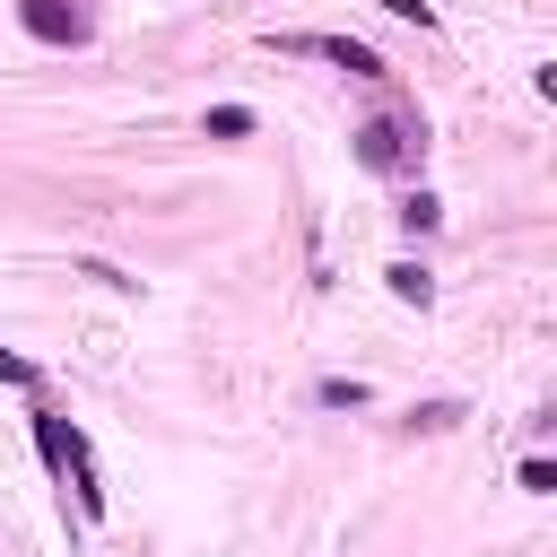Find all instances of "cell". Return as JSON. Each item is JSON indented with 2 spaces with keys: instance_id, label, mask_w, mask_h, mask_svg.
<instances>
[{
  "instance_id": "cell-1",
  "label": "cell",
  "mask_w": 557,
  "mask_h": 557,
  "mask_svg": "<svg viewBox=\"0 0 557 557\" xmlns=\"http://www.w3.org/2000/svg\"><path fill=\"white\" fill-rule=\"evenodd\" d=\"M418 157H426V131H418V122H392V113L357 122V165H374V174H400V165H418Z\"/></svg>"
},
{
  "instance_id": "cell-2",
  "label": "cell",
  "mask_w": 557,
  "mask_h": 557,
  "mask_svg": "<svg viewBox=\"0 0 557 557\" xmlns=\"http://www.w3.org/2000/svg\"><path fill=\"white\" fill-rule=\"evenodd\" d=\"M17 17H26L35 44H87V9H78V0H26Z\"/></svg>"
},
{
  "instance_id": "cell-3",
  "label": "cell",
  "mask_w": 557,
  "mask_h": 557,
  "mask_svg": "<svg viewBox=\"0 0 557 557\" xmlns=\"http://www.w3.org/2000/svg\"><path fill=\"white\" fill-rule=\"evenodd\" d=\"M383 278H392V296H400V305H435V278H426V261H392Z\"/></svg>"
},
{
  "instance_id": "cell-4",
  "label": "cell",
  "mask_w": 557,
  "mask_h": 557,
  "mask_svg": "<svg viewBox=\"0 0 557 557\" xmlns=\"http://www.w3.org/2000/svg\"><path fill=\"white\" fill-rule=\"evenodd\" d=\"M400 226H409V235H435V226H444V200H435V191H409V200H400Z\"/></svg>"
},
{
  "instance_id": "cell-5",
  "label": "cell",
  "mask_w": 557,
  "mask_h": 557,
  "mask_svg": "<svg viewBox=\"0 0 557 557\" xmlns=\"http://www.w3.org/2000/svg\"><path fill=\"white\" fill-rule=\"evenodd\" d=\"M35 444H44V461H52V470H61V461H70V444H78V435H70V426H61V418H52V409H35Z\"/></svg>"
},
{
  "instance_id": "cell-6",
  "label": "cell",
  "mask_w": 557,
  "mask_h": 557,
  "mask_svg": "<svg viewBox=\"0 0 557 557\" xmlns=\"http://www.w3.org/2000/svg\"><path fill=\"white\" fill-rule=\"evenodd\" d=\"M322 409H366V383H357V374H331V383H322Z\"/></svg>"
},
{
  "instance_id": "cell-7",
  "label": "cell",
  "mask_w": 557,
  "mask_h": 557,
  "mask_svg": "<svg viewBox=\"0 0 557 557\" xmlns=\"http://www.w3.org/2000/svg\"><path fill=\"white\" fill-rule=\"evenodd\" d=\"M244 131H252L244 104H218V113H209V139H244Z\"/></svg>"
},
{
  "instance_id": "cell-8",
  "label": "cell",
  "mask_w": 557,
  "mask_h": 557,
  "mask_svg": "<svg viewBox=\"0 0 557 557\" xmlns=\"http://www.w3.org/2000/svg\"><path fill=\"white\" fill-rule=\"evenodd\" d=\"M522 487H531V496H548V487H557V461H540V453H531V461H522Z\"/></svg>"
},
{
  "instance_id": "cell-9",
  "label": "cell",
  "mask_w": 557,
  "mask_h": 557,
  "mask_svg": "<svg viewBox=\"0 0 557 557\" xmlns=\"http://www.w3.org/2000/svg\"><path fill=\"white\" fill-rule=\"evenodd\" d=\"M374 9H392V17H409V26H435V9H426V0H374Z\"/></svg>"
},
{
  "instance_id": "cell-10",
  "label": "cell",
  "mask_w": 557,
  "mask_h": 557,
  "mask_svg": "<svg viewBox=\"0 0 557 557\" xmlns=\"http://www.w3.org/2000/svg\"><path fill=\"white\" fill-rule=\"evenodd\" d=\"M0 383H17V392H26V383H35V366H26V357H9V348H0Z\"/></svg>"
}]
</instances>
